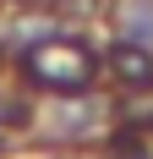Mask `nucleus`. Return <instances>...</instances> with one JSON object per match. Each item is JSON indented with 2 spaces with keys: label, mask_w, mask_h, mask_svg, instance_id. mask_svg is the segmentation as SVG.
<instances>
[{
  "label": "nucleus",
  "mask_w": 153,
  "mask_h": 159,
  "mask_svg": "<svg viewBox=\"0 0 153 159\" xmlns=\"http://www.w3.org/2000/svg\"><path fill=\"white\" fill-rule=\"evenodd\" d=\"M88 71H93V61L82 55V49H71V44H44V49L28 55V77L55 82V88H76Z\"/></svg>",
  "instance_id": "obj_1"
}]
</instances>
